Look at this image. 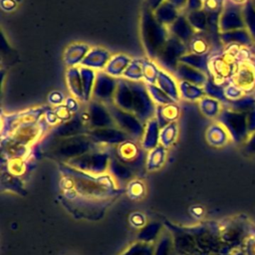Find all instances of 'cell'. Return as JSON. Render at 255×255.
<instances>
[{
	"instance_id": "10",
	"label": "cell",
	"mask_w": 255,
	"mask_h": 255,
	"mask_svg": "<svg viewBox=\"0 0 255 255\" xmlns=\"http://www.w3.org/2000/svg\"><path fill=\"white\" fill-rule=\"evenodd\" d=\"M169 34L175 36L185 44H189L193 38V28L188 22L186 15H179L177 19L168 26Z\"/></svg>"
},
{
	"instance_id": "13",
	"label": "cell",
	"mask_w": 255,
	"mask_h": 255,
	"mask_svg": "<svg viewBox=\"0 0 255 255\" xmlns=\"http://www.w3.org/2000/svg\"><path fill=\"white\" fill-rule=\"evenodd\" d=\"M66 81L69 91L79 101L85 102L84 87L79 67H70L66 72Z\"/></svg>"
},
{
	"instance_id": "17",
	"label": "cell",
	"mask_w": 255,
	"mask_h": 255,
	"mask_svg": "<svg viewBox=\"0 0 255 255\" xmlns=\"http://www.w3.org/2000/svg\"><path fill=\"white\" fill-rule=\"evenodd\" d=\"M130 61L131 59L128 56H126L123 54L112 56L111 60L109 61L104 71L115 78H120L123 76L124 72L126 71Z\"/></svg>"
},
{
	"instance_id": "29",
	"label": "cell",
	"mask_w": 255,
	"mask_h": 255,
	"mask_svg": "<svg viewBox=\"0 0 255 255\" xmlns=\"http://www.w3.org/2000/svg\"><path fill=\"white\" fill-rule=\"evenodd\" d=\"M187 6H188V9L191 11L197 10L198 8L201 7V2L200 0H187Z\"/></svg>"
},
{
	"instance_id": "22",
	"label": "cell",
	"mask_w": 255,
	"mask_h": 255,
	"mask_svg": "<svg viewBox=\"0 0 255 255\" xmlns=\"http://www.w3.org/2000/svg\"><path fill=\"white\" fill-rule=\"evenodd\" d=\"M160 68L153 60L143 58V82L145 84H156Z\"/></svg>"
},
{
	"instance_id": "23",
	"label": "cell",
	"mask_w": 255,
	"mask_h": 255,
	"mask_svg": "<svg viewBox=\"0 0 255 255\" xmlns=\"http://www.w3.org/2000/svg\"><path fill=\"white\" fill-rule=\"evenodd\" d=\"M146 88L155 105H168V104L175 103L156 84H146Z\"/></svg>"
},
{
	"instance_id": "4",
	"label": "cell",
	"mask_w": 255,
	"mask_h": 255,
	"mask_svg": "<svg viewBox=\"0 0 255 255\" xmlns=\"http://www.w3.org/2000/svg\"><path fill=\"white\" fill-rule=\"evenodd\" d=\"M116 126L132 138L139 139L143 136L145 125L133 114L119 108L114 102L106 105Z\"/></svg>"
},
{
	"instance_id": "6",
	"label": "cell",
	"mask_w": 255,
	"mask_h": 255,
	"mask_svg": "<svg viewBox=\"0 0 255 255\" xmlns=\"http://www.w3.org/2000/svg\"><path fill=\"white\" fill-rule=\"evenodd\" d=\"M47 110L48 109H46L45 107H40L2 117V133L5 132V130L7 134L12 133L18 128L24 125L39 122L40 117L45 115Z\"/></svg>"
},
{
	"instance_id": "16",
	"label": "cell",
	"mask_w": 255,
	"mask_h": 255,
	"mask_svg": "<svg viewBox=\"0 0 255 255\" xmlns=\"http://www.w3.org/2000/svg\"><path fill=\"white\" fill-rule=\"evenodd\" d=\"M173 77L178 81H186L197 86L204 82V77L198 70L183 63L178 64Z\"/></svg>"
},
{
	"instance_id": "5",
	"label": "cell",
	"mask_w": 255,
	"mask_h": 255,
	"mask_svg": "<svg viewBox=\"0 0 255 255\" xmlns=\"http://www.w3.org/2000/svg\"><path fill=\"white\" fill-rule=\"evenodd\" d=\"M117 86L118 78L107 74L105 71H98L92 93L93 100L105 105L113 103Z\"/></svg>"
},
{
	"instance_id": "14",
	"label": "cell",
	"mask_w": 255,
	"mask_h": 255,
	"mask_svg": "<svg viewBox=\"0 0 255 255\" xmlns=\"http://www.w3.org/2000/svg\"><path fill=\"white\" fill-rule=\"evenodd\" d=\"M178 116L179 107L175 103L168 105H156L154 119L156 120L160 128L172 122H176Z\"/></svg>"
},
{
	"instance_id": "12",
	"label": "cell",
	"mask_w": 255,
	"mask_h": 255,
	"mask_svg": "<svg viewBox=\"0 0 255 255\" xmlns=\"http://www.w3.org/2000/svg\"><path fill=\"white\" fill-rule=\"evenodd\" d=\"M89 51H90V48L87 44H84V43L72 44L65 51L63 60L69 68L78 67V65L79 66L81 65L82 61L85 59Z\"/></svg>"
},
{
	"instance_id": "30",
	"label": "cell",
	"mask_w": 255,
	"mask_h": 255,
	"mask_svg": "<svg viewBox=\"0 0 255 255\" xmlns=\"http://www.w3.org/2000/svg\"><path fill=\"white\" fill-rule=\"evenodd\" d=\"M167 1L169 3H171L178 10L184 8L186 6V3H187V0H167Z\"/></svg>"
},
{
	"instance_id": "18",
	"label": "cell",
	"mask_w": 255,
	"mask_h": 255,
	"mask_svg": "<svg viewBox=\"0 0 255 255\" xmlns=\"http://www.w3.org/2000/svg\"><path fill=\"white\" fill-rule=\"evenodd\" d=\"M81 77H82V82H83V87H84V96H85V102H90L92 98V93H93V88L97 76V71L79 66Z\"/></svg>"
},
{
	"instance_id": "7",
	"label": "cell",
	"mask_w": 255,
	"mask_h": 255,
	"mask_svg": "<svg viewBox=\"0 0 255 255\" xmlns=\"http://www.w3.org/2000/svg\"><path fill=\"white\" fill-rule=\"evenodd\" d=\"M88 116L90 128H101L117 127L107 106L98 101L92 100L88 105Z\"/></svg>"
},
{
	"instance_id": "8",
	"label": "cell",
	"mask_w": 255,
	"mask_h": 255,
	"mask_svg": "<svg viewBox=\"0 0 255 255\" xmlns=\"http://www.w3.org/2000/svg\"><path fill=\"white\" fill-rule=\"evenodd\" d=\"M112 56L109 51L103 48H92L82 61L80 66L93 69L95 71H104Z\"/></svg>"
},
{
	"instance_id": "24",
	"label": "cell",
	"mask_w": 255,
	"mask_h": 255,
	"mask_svg": "<svg viewBox=\"0 0 255 255\" xmlns=\"http://www.w3.org/2000/svg\"><path fill=\"white\" fill-rule=\"evenodd\" d=\"M177 133H178L177 123L172 122L160 129L159 140L163 145H169L175 140Z\"/></svg>"
},
{
	"instance_id": "19",
	"label": "cell",
	"mask_w": 255,
	"mask_h": 255,
	"mask_svg": "<svg viewBox=\"0 0 255 255\" xmlns=\"http://www.w3.org/2000/svg\"><path fill=\"white\" fill-rule=\"evenodd\" d=\"M159 129L160 128L155 119H152L145 124L142 143L146 148H151V146L156 144L159 138Z\"/></svg>"
},
{
	"instance_id": "20",
	"label": "cell",
	"mask_w": 255,
	"mask_h": 255,
	"mask_svg": "<svg viewBox=\"0 0 255 255\" xmlns=\"http://www.w3.org/2000/svg\"><path fill=\"white\" fill-rule=\"evenodd\" d=\"M124 78L130 81L143 80V58H133L123 74Z\"/></svg>"
},
{
	"instance_id": "11",
	"label": "cell",
	"mask_w": 255,
	"mask_h": 255,
	"mask_svg": "<svg viewBox=\"0 0 255 255\" xmlns=\"http://www.w3.org/2000/svg\"><path fill=\"white\" fill-rule=\"evenodd\" d=\"M175 80L176 79L173 77L172 74L160 69L157 76L156 85L176 103L181 98L179 94L178 83H176Z\"/></svg>"
},
{
	"instance_id": "3",
	"label": "cell",
	"mask_w": 255,
	"mask_h": 255,
	"mask_svg": "<svg viewBox=\"0 0 255 255\" xmlns=\"http://www.w3.org/2000/svg\"><path fill=\"white\" fill-rule=\"evenodd\" d=\"M186 52V44L175 36L169 34L167 41L154 61L160 67V69L173 75L178 64L180 63L181 57L185 55Z\"/></svg>"
},
{
	"instance_id": "26",
	"label": "cell",
	"mask_w": 255,
	"mask_h": 255,
	"mask_svg": "<svg viewBox=\"0 0 255 255\" xmlns=\"http://www.w3.org/2000/svg\"><path fill=\"white\" fill-rule=\"evenodd\" d=\"M64 105L68 108V110H69L72 114L78 112L79 106H80L78 100H77L75 97H68V98L65 100Z\"/></svg>"
},
{
	"instance_id": "1",
	"label": "cell",
	"mask_w": 255,
	"mask_h": 255,
	"mask_svg": "<svg viewBox=\"0 0 255 255\" xmlns=\"http://www.w3.org/2000/svg\"><path fill=\"white\" fill-rule=\"evenodd\" d=\"M114 103L122 110L133 114L144 125L155 117L156 105L143 81H130L124 77L118 78Z\"/></svg>"
},
{
	"instance_id": "9",
	"label": "cell",
	"mask_w": 255,
	"mask_h": 255,
	"mask_svg": "<svg viewBox=\"0 0 255 255\" xmlns=\"http://www.w3.org/2000/svg\"><path fill=\"white\" fill-rule=\"evenodd\" d=\"M89 136L94 140L107 141V142H121L128 140L129 136L128 133L120 129L118 127L93 128L89 132Z\"/></svg>"
},
{
	"instance_id": "25",
	"label": "cell",
	"mask_w": 255,
	"mask_h": 255,
	"mask_svg": "<svg viewBox=\"0 0 255 255\" xmlns=\"http://www.w3.org/2000/svg\"><path fill=\"white\" fill-rule=\"evenodd\" d=\"M54 112L57 115L59 121H63V122L69 121L72 118V115H73L64 104L60 105V106H57L54 109Z\"/></svg>"
},
{
	"instance_id": "21",
	"label": "cell",
	"mask_w": 255,
	"mask_h": 255,
	"mask_svg": "<svg viewBox=\"0 0 255 255\" xmlns=\"http://www.w3.org/2000/svg\"><path fill=\"white\" fill-rule=\"evenodd\" d=\"M178 89L180 98L188 101H195L202 96V90L192 83L186 81H178Z\"/></svg>"
},
{
	"instance_id": "2",
	"label": "cell",
	"mask_w": 255,
	"mask_h": 255,
	"mask_svg": "<svg viewBox=\"0 0 255 255\" xmlns=\"http://www.w3.org/2000/svg\"><path fill=\"white\" fill-rule=\"evenodd\" d=\"M168 37V28L157 21L151 9H144L141 14V38L146 54L151 60L156 59Z\"/></svg>"
},
{
	"instance_id": "15",
	"label": "cell",
	"mask_w": 255,
	"mask_h": 255,
	"mask_svg": "<svg viewBox=\"0 0 255 255\" xmlns=\"http://www.w3.org/2000/svg\"><path fill=\"white\" fill-rule=\"evenodd\" d=\"M178 11L179 10L177 8H175L171 3H169L167 0H165V1H162L154 9L153 14L159 23L169 26L179 16Z\"/></svg>"
},
{
	"instance_id": "27",
	"label": "cell",
	"mask_w": 255,
	"mask_h": 255,
	"mask_svg": "<svg viewBox=\"0 0 255 255\" xmlns=\"http://www.w3.org/2000/svg\"><path fill=\"white\" fill-rule=\"evenodd\" d=\"M64 102H65L64 95H62L60 92H52L49 95V103L52 105L60 106V105H63Z\"/></svg>"
},
{
	"instance_id": "28",
	"label": "cell",
	"mask_w": 255,
	"mask_h": 255,
	"mask_svg": "<svg viewBox=\"0 0 255 255\" xmlns=\"http://www.w3.org/2000/svg\"><path fill=\"white\" fill-rule=\"evenodd\" d=\"M44 119H45L46 124H48V125H56L59 122V119H58L57 115L55 114L54 110H47L44 115Z\"/></svg>"
}]
</instances>
